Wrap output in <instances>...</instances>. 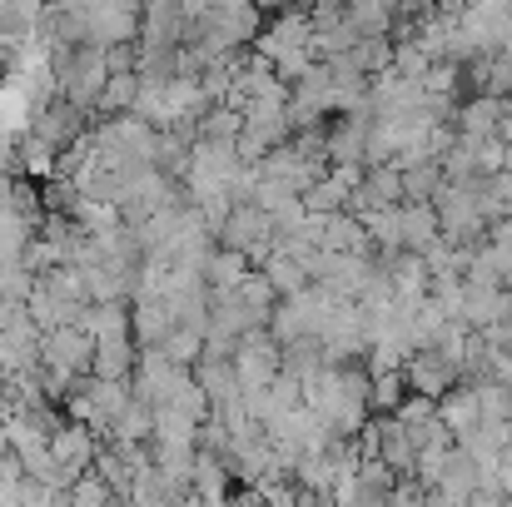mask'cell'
I'll list each match as a JSON object with an SVG mask.
<instances>
[{
    "label": "cell",
    "mask_w": 512,
    "mask_h": 507,
    "mask_svg": "<svg viewBox=\"0 0 512 507\" xmlns=\"http://www.w3.org/2000/svg\"><path fill=\"white\" fill-rule=\"evenodd\" d=\"M438 418H443V428L453 433V443L468 433V428H478L483 423V408H478V388L473 383H448L443 393H438Z\"/></svg>",
    "instance_id": "6da1fadb"
},
{
    "label": "cell",
    "mask_w": 512,
    "mask_h": 507,
    "mask_svg": "<svg viewBox=\"0 0 512 507\" xmlns=\"http://www.w3.org/2000/svg\"><path fill=\"white\" fill-rule=\"evenodd\" d=\"M438 234H443V229H438L433 204H418V199H403V204H398V239H403V249L423 254Z\"/></svg>",
    "instance_id": "7a4b0ae2"
},
{
    "label": "cell",
    "mask_w": 512,
    "mask_h": 507,
    "mask_svg": "<svg viewBox=\"0 0 512 507\" xmlns=\"http://www.w3.org/2000/svg\"><path fill=\"white\" fill-rule=\"evenodd\" d=\"M398 174H403V199H418V204H428V199L438 194V184L448 179L438 160H418V165L398 169Z\"/></svg>",
    "instance_id": "3957f363"
},
{
    "label": "cell",
    "mask_w": 512,
    "mask_h": 507,
    "mask_svg": "<svg viewBox=\"0 0 512 507\" xmlns=\"http://www.w3.org/2000/svg\"><path fill=\"white\" fill-rule=\"evenodd\" d=\"M503 294H508V299H512V269H508V274H503Z\"/></svg>",
    "instance_id": "277c9868"
}]
</instances>
